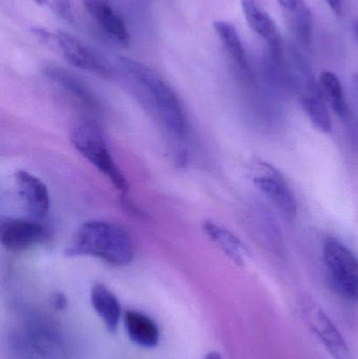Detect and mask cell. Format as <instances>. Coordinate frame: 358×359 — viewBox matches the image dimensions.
Here are the masks:
<instances>
[{
  "instance_id": "obj_11",
  "label": "cell",
  "mask_w": 358,
  "mask_h": 359,
  "mask_svg": "<svg viewBox=\"0 0 358 359\" xmlns=\"http://www.w3.org/2000/svg\"><path fill=\"white\" fill-rule=\"evenodd\" d=\"M84 8L101 29L120 46H130V35L125 21L113 10L111 0H82Z\"/></svg>"
},
{
  "instance_id": "obj_10",
  "label": "cell",
  "mask_w": 358,
  "mask_h": 359,
  "mask_svg": "<svg viewBox=\"0 0 358 359\" xmlns=\"http://www.w3.org/2000/svg\"><path fill=\"white\" fill-rule=\"evenodd\" d=\"M48 236V228L36 219H8L0 228L2 246L15 252L41 244Z\"/></svg>"
},
{
  "instance_id": "obj_19",
  "label": "cell",
  "mask_w": 358,
  "mask_h": 359,
  "mask_svg": "<svg viewBox=\"0 0 358 359\" xmlns=\"http://www.w3.org/2000/svg\"><path fill=\"white\" fill-rule=\"evenodd\" d=\"M284 12H285L288 25L296 39L303 46H310L313 40L315 22H313L312 13L308 4L305 2V0H298L292 8Z\"/></svg>"
},
{
  "instance_id": "obj_4",
  "label": "cell",
  "mask_w": 358,
  "mask_h": 359,
  "mask_svg": "<svg viewBox=\"0 0 358 359\" xmlns=\"http://www.w3.org/2000/svg\"><path fill=\"white\" fill-rule=\"evenodd\" d=\"M37 38L44 46L58 50L65 61L77 69L90 72L102 77H111L113 73L111 65L104 58L67 32L56 31L53 33L42 29L38 33Z\"/></svg>"
},
{
  "instance_id": "obj_5",
  "label": "cell",
  "mask_w": 358,
  "mask_h": 359,
  "mask_svg": "<svg viewBox=\"0 0 358 359\" xmlns=\"http://www.w3.org/2000/svg\"><path fill=\"white\" fill-rule=\"evenodd\" d=\"M328 276L340 294L358 305V259L340 241L329 238L323 249Z\"/></svg>"
},
{
  "instance_id": "obj_15",
  "label": "cell",
  "mask_w": 358,
  "mask_h": 359,
  "mask_svg": "<svg viewBox=\"0 0 358 359\" xmlns=\"http://www.w3.org/2000/svg\"><path fill=\"white\" fill-rule=\"evenodd\" d=\"M214 29L221 44L226 50L227 55L237 67V71L245 77H249V63H248L245 48L242 43L237 27L228 21L218 20L214 21Z\"/></svg>"
},
{
  "instance_id": "obj_14",
  "label": "cell",
  "mask_w": 358,
  "mask_h": 359,
  "mask_svg": "<svg viewBox=\"0 0 358 359\" xmlns=\"http://www.w3.org/2000/svg\"><path fill=\"white\" fill-rule=\"evenodd\" d=\"M206 236L237 266H245L252 259V252L246 245L230 230L212 221L203 224Z\"/></svg>"
},
{
  "instance_id": "obj_21",
  "label": "cell",
  "mask_w": 358,
  "mask_h": 359,
  "mask_svg": "<svg viewBox=\"0 0 358 359\" xmlns=\"http://www.w3.org/2000/svg\"><path fill=\"white\" fill-rule=\"evenodd\" d=\"M329 8L336 16H340L343 13V0H326Z\"/></svg>"
},
{
  "instance_id": "obj_6",
  "label": "cell",
  "mask_w": 358,
  "mask_h": 359,
  "mask_svg": "<svg viewBox=\"0 0 358 359\" xmlns=\"http://www.w3.org/2000/svg\"><path fill=\"white\" fill-rule=\"evenodd\" d=\"M252 175L256 188L275 205L286 221L294 223L298 217V202L283 175L262 160L254 162Z\"/></svg>"
},
{
  "instance_id": "obj_17",
  "label": "cell",
  "mask_w": 358,
  "mask_h": 359,
  "mask_svg": "<svg viewBox=\"0 0 358 359\" xmlns=\"http://www.w3.org/2000/svg\"><path fill=\"white\" fill-rule=\"evenodd\" d=\"M90 301L99 318L104 323L109 332H115L121 318V305L119 299L104 285L94 286L90 292Z\"/></svg>"
},
{
  "instance_id": "obj_22",
  "label": "cell",
  "mask_w": 358,
  "mask_h": 359,
  "mask_svg": "<svg viewBox=\"0 0 358 359\" xmlns=\"http://www.w3.org/2000/svg\"><path fill=\"white\" fill-rule=\"evenodd\" d=\"M298 1V0H277V2H279L280 6H281L284 11L292 8Z\"/></svg>"
},
{
  "instance_id": "obj_24",
  "label": "cell",
  "mask_w": 358,
  "mask_h": 359,
  "mask_svg": "<svg viewBox=\"0 0 358 359\" xmlns=\"http://www.w3.org/2000/svg\"><path fill=\"white\" fill-rule=\"evenodd\" d=\"M205 359H223L222 356L220 354L216 353V352H210L206 355Z\"/></svg>"
},
{
  "instance_id": "obj_20",
  "label": "cell",
  "mask_w": 358,
  "mask_h": 359,
  "mask_svg": "<svg viewBox=\"0 0 358 359\" xmlns=\"http://www.w3.org/2000/svg\"><path fill=\"white\" fill-rule=\"evenodd\" d=\"M39 6H44L55 16L67 22H73L74 15L71 0H35Z\"/></svg>"
},
{
  "instance_id": "obj_12",
  "label": "cell",
  "mask_w": 358,
  "mask_h": 359,
  "mask_svg": "<svg viewBox=\"0 0 358 359\" xmlns=\"http://www.w3.org/2000/svg\"><path fill=\"white\" fill-rule=\"evenodd\" d=\"M19 196L33 219L46 217L50 210V200L48 187L37 177L25 170L15 175Z\"/></svg>"
},
{
  "instance_id": "obj_2",
  "label": "cell",
  "mask_w": 358,
  "mask_h": 359,
  "mask_svg": "<svg viewBox=\"0 0 358 359\" xmlns=\"http://www.w3.org/2000/svg\"><path fill=\"white\" fill-rule=\"evenodd\" d=\"M67 255L97 257L120 267L128 265L134 259V241L128 231L117 224L86 222L78 229Z\"/></svg>"
},
{
  "instance_id": "obj_16",
  "label": "cell",
  "mask_w": 358,
  "mask_h": 359,
  "mask_svg": "<svg viewBox=\"0 0 358 359\" xmlns=\"http://www.w3.org/2000/svg\"><path fill=\"white\" fill-rule=\"evenodd\" d=\"M124 324L128 337L136 345L153 348L159 343V329L156 323L144 313L130 310L124 314Z\"/></svg>"
},
{
  "instance_id": "obj_18",
  "label": "cell",
  "mask_w": 358,
  "mask_h": 359,
  "mask_svg": "<svg viewBox=\"0 0 358 359\" xmlns=\"http://www.w3.org/2000/svg\"><path fill=\"white\" fill-rule=\"evenodd\" d=\"M319 86L322 93L325 98L327 104L331 107L332 111L342 118L345 122L352 117L350 107L345 97L344 88L342 82L338 79V76L332 72L325 71L321 74L319 77Z\"/></svg>"
},
{
  "instance_id": "obj_8",
  "label": "cell",
  "mask_w": 358,
  "mask_h": 359,
  "mask_svg": "<svg viewBox=\"0 0 358 359\" xmlns=\"http://www.w3.org/2000/svg\"><path fill=\"white\" fill-rule=\"evenodd\" d=\"M303 318L334 359H353L347 341L323 308L313 302L302 306Z\"/></svg>"
},
{
  "instance_id": "obj_9",
  "label": "cell",
  "mask_w": 358,
  "mask_h": 359,
  "mask_svg": "<svg viewBox=\"0 0 358 359\" xmlns=\"http://www.w3.org/2000/svg\"><path fill=\"white\" fill-rule=\"evenodd\" d=\"M242 10L250 29L266 41L269 56L275 65L283 62V39L275 20L258 0H241Z\"/></svg>"
},
{
  "instance_id": "obj_25",
  "label": "cell",
  "mask_w": 358,
  "mask_h": 359,
  "mask_svg": "<svg viewBox=\"0 0 358 359\" xmlns=\"http://www.w3.org/2000/svg\"><path fill=\"white\" fill-rule=\"evenodd\" d=\"M355 33H357V36L358 38V20H357V22H355Z\"/></svg>"
},
{
  "instance_id": "obj_23",
  "label": "cell",
  "mask_w": 358,
  "mask_h": 359,
  "mask_svg": "<svg viewBox=\"0 0 358 359\" xmlns=\"http://www.w3.org/2000/svg\"><path fill=\"white\" fill-rule=\"evenodd\" d=\"M55 305L57 306V308H62L65 306V299L62 297V295H56L54 301Z\"/></svg>"
},
{
  "instance_id": "obj_7",
  "label": "cell",
  "mask_w": 358,
  "mask_h": 359,
  "mask_svg": "<svg viewBox=\"0 0 358 359\" xmlns=\"http://www.w3.org/2000/svg\"><path fill=\"white\" fill-rule=\"evenodd\" d=\"M294 81L300 92L303 109L313 126L322 133L329 134L332 120L321 86L313 77L310 67L298 56L294 60Z\"/></svg>"
},
{
  "instance_id": "obj_13",
  "label": "cell",
  "mask_w": 358,
  "mask_h": 359,
  "mask_svg": "<svg viewBox=\"0 0 358 359\" xmlns=\"http://www.w3.org/2000/svg\"><path fill=\"white\" fill-rule=\"evenodd\" d=\"M43 73L46 78L60 86L74 99L79 101L80 104L83 105L86 109L92 113H100L101 107L98 99L90 88L77 76L62 67H55V65L46 67L43 69Z\"/></svg>"
},
{
  "instance_id": "obj_3",
  "label": "cell",
  "mask_w": 358,
  "mask_h": 359,
  "mask_svg": "<svg viewBox=\"0 0 358 359\" xmlns=\"http://www.w3.org/2000/svg\"><path fill=\"white\" fill-rule=\"evenodd\" d=\"M71 142L82 157L111 182L116 189L122 194H128V179L116 163L106 140L96 123L81 121L76 124L71 130Z\"/></svg>"
},
{
  "instance_id": "obj_1",
  "label": "cell",
  "mask_w": 358,
  "mask_h": 359,
  "mask_svg": "<svg viewBox=\"0 0 358 359\" xmlns=\"http://www.w3.org/2000/svg\"><path fill=\"white\" fill-rule=\"evenodd\" d=\"M119 65L145 95L164 128L177 138H187L188 117L174 88L157 72L140 61L120 57Z\"/></svg>"
}]
</instances>
